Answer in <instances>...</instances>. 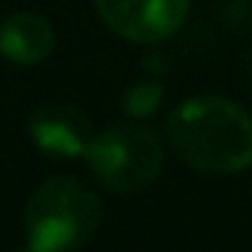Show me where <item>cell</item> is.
Segmentation results:
<instances>
[{
    "label": "cell",
    "instance_id": "obj_7",
    "mask_svg": "<svg viewBox=\"0 0 252 252\" xmlns=\"http://www.w3.org/2000/svg\"><path fill=\"white\" fill-rule=\"evenodd\" d=\"M160 98H163L160 84H136V87L125 95L122 106H125V111L130 117H149L160 106Z\"/></svg>",
    "mask_w": 252,
    "mask_h": 252
},
{
    "label": "cell",
    "instance_id": "obj_2",
    "mask_svg": "<svg viewBox=\"0 0 252 252\" xmlns=\"http://www.w3.org/2000/svg\"><path fill=\"white\" fill-rule=\"evenodd\" d=\"M103 206L90 187L73 176H52L33 190L25 209V239L30 252H73L100 228Z\"/></svg>",
    "mask_w": 252,
    "mask_h": 252
},
{
    "label": "cell",
    "instance_id": "obj_5",
    "mask_svg": "<svg viewBox=\"0 0 252 252\" xmlns=\"http://www.w3.org/2000/svg\"><path fill=\"white\" fill-rule=\"evenodd\" d=\"M30 141L55 160L79 158L93 141V125L87 114L68 103H49L33 111L28 122Z\"/></svg>",
    "mask_w": 252,
    "mask_h": 252
},
{
    "label": "cell",
    "instance_id": "obj_4",
    "mask_svg": "<svg viewBox=\"0 0 252 252\" xmlns=\"http://www.w3.org/2000/svg\"><path fill=\"white\" fill-rule=\"evenodd\" d=\"M111 33L133 44H160L185 25L190 0H93Z\"/></svg>",
    "mask_w": 252,
    "mask_h": 252
},
{
    "label": "cell",
    "instance_id": "obj_6",
    "mask_svg": "<svg viewBox=\"0 0 252 252\" xmlns=\"http://www.w3.org/2000/svg\"><path fill=\"white\" fill-rule=\"evenodd\" d=\"M55 49V30L41 14L22 11L0 25V55L17 65H33Z\"/></svg>",
    "mask_w": 252,
    "mask_h": 252
},
{
    "label": "cell",
    "instance_id": "obj_3",
    "mask_svg": "<svg viewBox=\"0 0 252 252\" xmlns=\"http://www.w3.org/2000/svg\"><path fill=\"white\" fill-rule=\"evenodd\" d=\"M95 179L111 192H138L160 176L163 141L149 125L122 122L93 136L84 152Z\"/></svg>",
    "mask_w": 252,
    "mask_h": 252
},
{
    "label": "cell",
    "instance_id": "obj_8",
    "mask_svg": "<svg viewBox=\"0 0 252 252\" xmlns=\"http://www.w3.org/2000/svg\"><path fill=\"white\" fill-rule=\"evenodd\" d=\"M19 252H30V250H19Z\"/></svg>",
    "mask_w": 252,
    "mask_h": 252
},
{
    "label": "cell",
    "instance_id": "obj_1",
    "mask_svg": "<svg viewBox=\"0 0 252 252\" xmlns=\"http://www.w3.org/2000/svg\"><path fill=\"white\" fill-rule=\"evenodd\" d=\"M171 147L206 174H236L252 165V117L217 95L179 103L165 122Z\"/></svg>",
    "mask_w": 252,
    "mask_h": 252
}]
</instances>
